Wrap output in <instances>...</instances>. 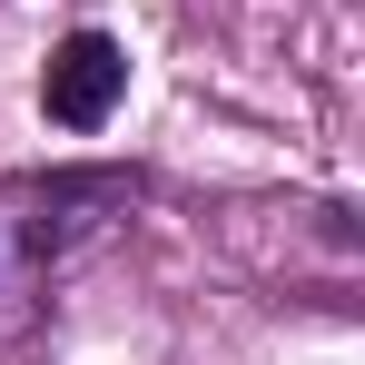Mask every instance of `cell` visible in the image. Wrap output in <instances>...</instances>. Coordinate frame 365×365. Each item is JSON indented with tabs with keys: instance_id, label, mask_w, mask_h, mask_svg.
Segmentation results:
<instances>
[{
	"instance_id": "cell-2",
	"label": "cell",
	"mask_w": 365,
	"mask_h": 365,
	"mask_svg": "<svg viewBox=\"0 0 365 365\" xmlns=\"http://www.w3.org/2000/svg\"><path fill=\"white\" fill-rule=\"evenodd\" d=\"M119 89H128V50L109 30H69L60 50H50V69H40V109L60 128H99L119 109Z\"/></svg>"
},
{
	"instance_id": "cell-1",
	"label": "cell",
	"mask_w": 365,
	"mask_h": 365,
	"mask_svg": "<svg viewBox=\"0 0 365 365\" xmlns=\"http://www.w3.org/2000/svg\"><path fill=\"white\" fill-rule=\"evenodd\" d=\"M138 207L128 168H20L0 178V336H20L50 277H60L79 247H99Z\"/></svg>"
}]
</instances>
